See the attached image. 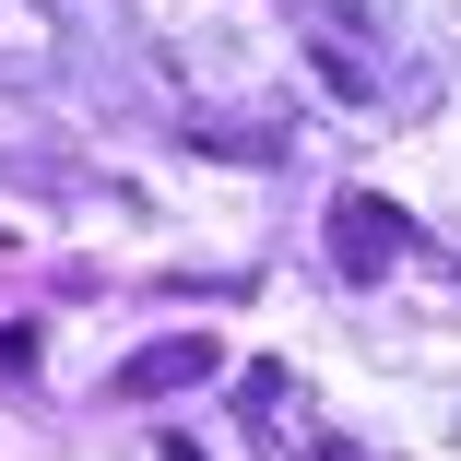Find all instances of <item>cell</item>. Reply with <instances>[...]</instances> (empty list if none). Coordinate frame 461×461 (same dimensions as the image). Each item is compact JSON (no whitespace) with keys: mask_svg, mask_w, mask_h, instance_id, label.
<instances>
[{"mask_svg":"<svg viewBox=\"0 0 461 461\" xmlns=\"http://www.w3.org/2000/svg\"><path fill=\"white\" fill-rule=\"evenodd\" d=\"M0 366H24V379H36V331H24V320L0 331Z\"/></svg>","mask_w":461,"mask_h":461,"instance_id":"cell-3","label":"cell"},{"mask_svg":"<svg viewBox=\"0 0 461 461\" xmlns=\"http://www.w3.org/2000/svg\"><path fill=\"white\" fill-rule=\"evenodd\" d=\"M213 366H225V343L213 331H166V343H142V355H119V402H166V391H202L213 379Z\"/></svg>","mask_w":461,"mask_h":461,"instance_id":"cell-1","label":"cell"},{"mask_svg":"<svg viewBox=\"0 0 461 461\" xmlns=\"http://www.w3.org/2000/svg\"><path fill=\"white\" fill-rule=\"evenodd\" d=\"M402 237H414V225H402V202H379V190H343V202H331V260L355 272V285H379V272L402 260Z\"/></svg>","mask_w":461,"mask_h":461,"instance_id":"cell-2","label":"cell"}]
</instances>
